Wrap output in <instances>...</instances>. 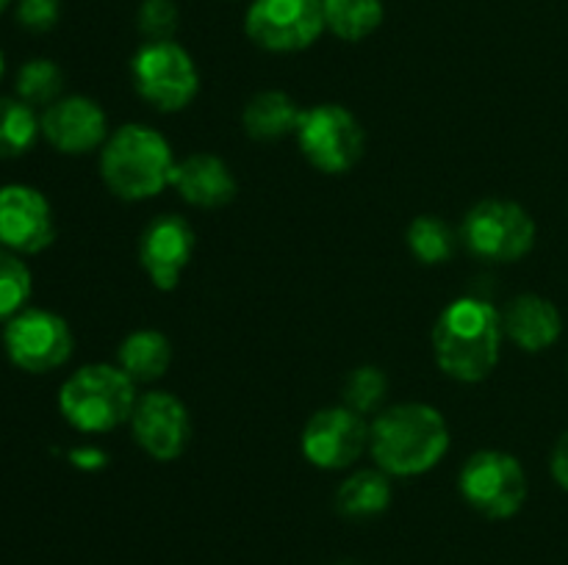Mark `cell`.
<instances>
[{
	"mask_svg": "<svg viewBox=\"0 0 568 565\" xmlns=\"http://www.w3.org/2000/svg\"><path fill=\"white\" fill-rule=\"evenodd\" d=\"M503 336V314L488 299H455L433 327V355L438 369L458 382L486 380L499 363Z\"/></svg>",
	"mask_w": 568,
	"mask_h": 565,
	"instance_id": "cell-1",
	"label": "cell"
},
{
	"mask_svg": "<svg viewBox=\"0 0 568 565\" xmlns=\"http://www.w3.org/2000/svg\"><path fill=\"white\" fill-rule=\"evenodd\" d=\"M449 449V427L442 410L425 402H403L383 410L369 427V452L388 476H419L436 469Z\"/></svg>",
	"mask_w": 568,
	"mask_h": 565,
	"instance_id": "cell-2",
	"label": "cell"
},
{
	"mask_svg": "<svg viewBox=\"0 0 568 565\" xmlns=\"http://www.w3.org/2000/svg\"><path fill=\"white\" fill-rule=\"evenodd\" d=\"M175 155L170 142L148 125H122L100 147L103 183L128 203H142L172 186Z\"/></svg>",
	"mask_w": 568,
	"mask_h": 565,
	"instance_id": "cell-3",
	"label": "cell"
},
{
	"mask_svg": "<svg viewBox=\"0 0 568 565\" xmlns=\"http://www.w3.org/2000/svg\"><path fill=\"white\" fill-rule=\"evenodd\" d=\"M136 382L109 363H89L64 380L59 410L78 432H109L131 421L136 408Z\"/></svg>",
	"mask_w": 568,
	"mask_h": 565,
	"instance_id": "cell-4",
	"label": "cell"
},
{
	"mask_svg": "<svg viewBox=\"0 0 568 565\" xmlns=\"http://www.w3.org/2000/svg\"><path fill=\"white\" fill-rule=\"evenodd\" d=\"M294 136L308 164L327 175H344L353 170L366 147V133L358 116L336 103L303 111Z\"/></svg>",
	"mask_w": 568,
	"mask_h": 565,
	"instance_id": "cell-5",
	"label": "cell"
},
{
	"mask_svg": "<svg viewBox=\"0 0 568 565\" xmlns=\"http://www.w3.org/2000/svg\"><path fill=\"white\" fill-rule=\"evenodd\" d=\"M136 92L159 111H181L197 97L200 75L192 55L178 42H144L131 61Z\"/></svg>",
	"mask_w": 568,
	"mask_h": 565,
	"instance_id": "cell-6",
	"label": "cell"
},
{
	"mask_svg": "<svg viewBox=\"0 0 568 565\" xmlns=\"http://www.w3.org/2000/svg\"><path fill=\"white\" fill-rule=\"evenodd\" d=\"M464 244L483 260L514 264L525 258L536 244V222L510 199H483L466 214Z\"/></svg>",
	"mask_w": 568,
	"mask_h": 565,
	"instance_id": "cell-7",
	"label": "cell"
},
{
	"mask_svg": "<svg viewBox=\"0 0 568 565\" xmlns=\"http://www.w3.org/2000/svg\"><path fill=\"white\" fill-rule=\"evenodd\" d=\"M466 502L486 518H510L527 499V476L519 460L499 449L475 452L458 476Z\"/></svg>",
	"mask_w": 568,
	"mask_h": 565,
	"instance_id": "cell-8",
	"label": "cell"
},
{
	"mask_svg": "<svg viewBox=\"0 0 568 565\" xmlns=\"http://www.w3.org/2000/svg\"><path fill=\"white\" fill-rule=\"evenodd\" d=\"M3 347L17 369L48 374L70 360L75 338L64 316L44 308H26L6 321Z\"/></svg>",
	"mask_w": 568,
	"mask_h": 565,
	"instance_id": "cell-9",
	"label": "cell"
},
{
	"mask_svg": "<svg viewBox=\"0 0 568 565\" xmlns=\"http://www.w3.org/2000/svg\"><path fill=\"white\" fill-rule=\"evenodd\" d=\"M322 0H255L244 17V31L270 53H297L325 31Z\"/></svg>",
	"mask_w": 568,
	"mask_h": 565,
	"instance_id": "cell-10",
	"label": "cell"
},
{
	"mask_svg": "<svg viewBox=\"0 0 568 565\" xmlns=\"http://www.w3.org/2000/svg\"><path fill=\"white\" fill-rule=\"evenodd\" d=\"M300 446H303L305 460L316 469H349L369 446V427H366L364 415L349 410L347 404L325 408L311 415L303 438H300Z\"/></svg>",
	"mask_w": 568,
	"mask_h": 565,
	"instance_id": "cell-11",
	"label": "cell"
},
{
	"mask_svg": "<svg viewBox=\"0 0 568 565\" xmlns=\"http://www.w3.org/2000/svg\"><path fill=\"white\" fill-rule=\"evenodd\" d=\"M55 238L48 197L26 183L0 186V247L17 255H37Z\"/></svg>",
	"mask_w": 568,
	"mask_h": 565,
	"instance_id": "cell-12",
	"label": "cell"
},
{
	"mask_svg": "<svg viewBox=\"0 0 568 565\" xmlns=\"http://www.w3.org/2000/svg\"><path fill=\"white\" fill-rule=\"evenodd\" d=\"M131 430L150 458L170 463L186 452L189 438H192V419H189L186 404L175 393L150 391L139 397L133 408Z\"/></svg>",
	"mask_w": 568,
	"mask_h": 565,
	"instance_id": "cell-13",
	"label": "cell"
},
{
	"mask_svg": "<svg viewBox=\"0 0 568 565\" xmlns=\"http://www.w3.org/2000/svg\"><path fill=\"white\" fill-rule=\"evenodd\" d=\"M197 236L183 216L164 214L150 222L139 242V260L159 291H172L181 282L189 260H192Z\"/></svg>",
	"mask_w": 568,
	"mask_h": 565,
	"instance_id": "cell-14",
	"label": "cell"
},
{
	"mask_svg": "<svg viewBox=\"0 0 568 565\" xmlns=\"http://www.w3.org/2000/svg\"><path fill=\"white\" fill-rule=\"evenodd\" d=\"M42 122V136L64 155H83L103 147L109 138V122L100 103L83 94L55 100L39 116Z\"/></svg>",
	"mask_w": 568,
	"mask_h": 565,
	"instance_id": "cell-15",
	"label": "cell"
},
{
	"mask_svg": "<svg viewBox=\"0 0 568 565\" xmlns=\"http://www.w3.org/2000/svg\"><path fill=\"white\" fill-rule=\"evenodd\" d=\"M172 186L194 208H222L236 197V177L231 166L211 153H194L178 161Z\"/></svg>",
	"mask_w": 568,
	"mask_h": 565,
	"instance_id": "cell-16",
	"label": "cell"
},
{
	"mask_svg": "<svg viewBox=\"0 0 568 565\" xmlns=\"http://www.w3.org/2000/svg\"><path fill=\"white\" fill-rule=\"evenodd\" d=\"M505 336L525 352H544L552 347L564 330L558 308L538 294H521L510 302L508 314L503 316Z\"/></svg>",
	"mask_w": 568,
	"mask_h": 565,
	"instance_id": "cell-17",
	"label": "cell"
},
{
	"mask_svg": "<svg viewBox=\"0 0 568 565\" xmlns=\"http://www.w3.org/2000/svg\"><path fill=\"white\" fill-rule=\"evenodd\" d=\"M300 116L303 111L297 109L292 94L277 92V89H266L250 97V103L242 111L244 133L255 142H275V138L297 133Z\"/></svg>",
	"mask_w": 568,
	"mask_h": 565,
	"instance_id": "cell-18",
	"label": "cell"
},
{
	"mask_svg": "<svg viewBox=\"0 0 568 565\" xmlns=\"http://www.w3.org/2000/svg\"><path fill=\"white\" fill-rule=\"evenodd\" d=\"M120 369L131 377L133 382H155L166 374L172 363V343L164 332L144 327L125 336V341L116 349Z\"/></svg>",
	"mask_w": 568,
	"mask_h": 565,
	"instance_id": "cell-19",
	"label": "cell"
},
{
	"mask_svg": "<svg viewBox=\"0 0 568 565\" xmlns=\"http://www.w3.org/2000/svg\"><path fill=\"white\" fill-rule=\"evenodd\" d=\"M392 476L383 469H361L349 474L336 491V510L344 518L366 521L386 513L392 504Z\"/></svg>",
	"mask_w": 568,
	"mask_h": 565,
	"instance_id": "cell-20",
	"label": "cell"
},
{
	"mask_svg": "<svg viewBox=\"0 0 568 565\" xmlns=\"http://www.w3.org/2000/svg\"><path fill=\"white\" fill-rule=\"evenodd\" d=\"M325 25L344 42L372 37L383 22V0H322Z\"/></svg>",
	"mask_w": 568,
	"mask_h": 565,
	"instance_id": "cell-21",
	"label": "cell"
},
{
	"mask_svg": "<svg viewBox=\"0 0 568 565\" xmlns=\"http://www.w3.org/2000/svg\"><path fill=\"white\" fill-rule=\"evenodd\" d=\"M42 133L33 105L20 97H0V161L20 158L37 144Z\"/></svg>",
	"mask_w": 568,
	"mask_h": 565,
	"instance_id": "cell-22",
	"label": "cell"
},
{
	"mask_svg": "<svg viewBox=\"0 0 568 565\" xmlns=\"http://www.w3.org/2000/svg\"><path fill=\"white\" fill-rule=\"evenodd\" d=\"M408 247L419 264L438 266L453 258L455 247H458V236H455L447 222L433 214H425L410 222Z\"/></svg>",
	"mask_w": 568,
	"mask_h": 565,
	"instance_id": "cell-23",
	"label": "cell"
},
{
	"mask_svg": "<svg viewBox=\"0 0 568 565\" xmlns=\"http://www.w3.org/2000/svg\"><path fill=\"white\" fill-rule=\"evenodd\" d=\"M17 97L28 105H53L55 100H61L64 92V72L55 61L50 59H31L20 66L17 72Z\"/></svg>",
	"mask_w": 568,
	"mask_h": 565,
	"instance_id": "cell-24",
	"label": "cell"
},
{
	"mask_svg": "<svg viewBox=\"0 0 568 565\" xmlns=\"http://www.w3.org/2000/svg\"><path fill=\"white\" fill-rule=\"evenodd\" d=\"M33 291V277L26 260L11 249L0 247V321L14 319L20 310H26Z\"/></svg>",
	"mask_w": 568,
	"mask_h": 565,
	"instance_id": "cell-25",
	"label": "cell"
},
{
	"mask_svg": "<svg viewBox=\"0 0 568 565\" xmlns=\"http://www.w3.org/2000/svg\"><path fill=\"white\" fill-rule=\"evenodd\" d=\"M386 393L388 380L377 366H358L355 371H349L342 388L344 404L361 415H369L375 413V410H381Z\"/></svg>",
	"mask_w": 568,
	"mask_h": 565,
	"instance_id": "cell-26",
	"label": "cell"
},
{
	"mask_svg": "<svg viewBox=\"0 0 568 565\" xmlns=\"http://www.w3.org/2000/svg\"><path fill=\"white\" fill-rule=\"evenodd\" d=\"M139 31L148 42H166L178 31L175 0H144L139 9Z\"/></svg>",
	"mask_w": 568,
	"mask_h": 565,
	"instance_id": "cell-27",
	"label": "cell"
},
{
	"mask_svg": "<svg viewBox=\"0 0 568 565\" xmlns=\"http://www.w3.org/2000/svg\"><path fill=\"white\" fill-rule=\"evenodd\" d=\"M61 3L59 0H20L17 3V22L26 31L44 33L59 22Z\"/></svg>",
	"mask_w": 568,
	"mask_h": 565,
	"instance_id": "cell-28",
	"label": "cell"
},
{
	"mask_svg": "<svg viewBox=\"0 0 568 565\" xmlns=\"http://www.w3.org/2000/svg\"><path fill=\"white\" fill-rule=\"evenodd\" d=\"M552 476L564 491H568V432L560 435V441L552 449Z\"/></svg>",
	"mask_w": 568,
	"mask_h": 565,
	"instance_id": "cell-29",
	"label": "cell"
},
{
	"mask_svg": "<svg viewBox=\"0 0 568 565\" xmlns=\"http://www.w3.org/2000/svg\"><path fill=\"white\" fill-rule=\"evenodd\" d=\"M105 452H100L98 446H78L70 452V463L78 465V469H87V471H94V469H103L105 465Z\"/></svg>",
	"mask_w": 568,
	"mask_h": 565,
	"instance_id": "cell-30",
	"label": "cell"
},
{
	"mask_svg": "<svg viewBox=\"0 0 568 565\" xmlns=\"http://www.w3.org/2000/svg\"><path fill=\"white\" fill-rule=\"evenodd\" d=\"M3 70H6V61H3V50H0V81H3Z\"/></svg>",
	"mask_w": 568,
	"mask_h": 565,
	"instance_id": "cell-31",
	"label": "cell"
},
{
	"mask_svg": "<svg viewBox=\"0 0 568 565\" xmlns=\"http://www.w3.org/2000/svg\"><path fill=\"white\" fill-rule=\"evenodd\" d=\"M6 6H9V0H0V11H3Z\"/></svg>",
	"mask_w": 568,
	"mask_h": 565,
	"instance_id": "cell-32",
	"label": "cell"
}]
</instances>
